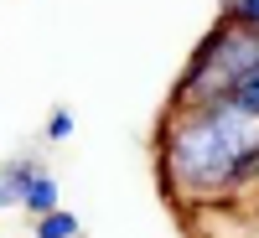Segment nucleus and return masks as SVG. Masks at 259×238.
I'll return each mask as SVG.
<instances>
[{
  "label": "nucleus",
  "instance_id": "f03ea898",
  "mask_svg": "<svg viewBox=\"0 0 259 238\" xmlns=\"http://www.w3.org/2000/svg\"><path fill=\"white\" fill-rule=\"evenodd\" d=\"M233 99H239L244 109H254V114H259V62H254V68H249L239 83H233Z\"/></svg>",
  "mask_w": 259,
  "mask_h": 238
},
{
  "label": "nucleus",
  "instance_id": "7ed1b4c3",
  "mask_svg": "<svg viewBox=\"0 0 259 238\" xmlns=\"http://www.w3.org/2000/svg\"><path fill=\"white\" fill-rule=\"evenodd\" d=\"M36 238H73V218L68 212H52L47 223H36Z\"/></svg>",
  "mask_w": 259,
  "mask_h": 238
},
{
  "label": "nucleus",
  "instance_id": "f257e3e1",
  "mask_svg": "<svg viewBox=\"0 0 259 238\" xmlns=\"http://www.w3.org/2000/svg\"><path fill=\"white\" fill-rule=\"evenodd\" d=\"M259 156V114L239 99L197 114L177 140H171V171L192 186H218Z\"/></svg>",
  "mask_w": 259,
  "mask_h": 238
},
{
  "label": "nucleus",
  "instance_id": "20e7f679",
  "mask_svg": "<svg viewBox=\"0 0 259 238\" xmlns=\"http://www.w3.org/2000/svg\"><path fill=\"white\" fill-rule=\"evenodd\" d=\"M239 16L244 21H259V0H239Z\"/></svg>",
  "mask_w": 259,
  "mask_h": 238
}]
</instances>
